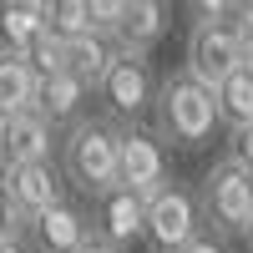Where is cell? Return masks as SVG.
<instances>
[{"mask_svg":"<svg viewBox=\"0 0 253 253\" xmlns=\"http://www.w3.org/2000/svg\"><path fill=\"white\" fill-rule=\"evenodd\" d=\"M61 172L76 193H86L91 203L101 193H112L122 182V126L107 117H81L61 137Z\"/></svg>","mask_w":253,"mask_h":253,"instance_id":"cell-1","label":"cell"},{"mask_svg":"<svg viewBox=\"0 0 253 253\" xmlns=\"http://www.w3.org/2000/svg\"><path fill=\"white\" fill-rule=\"evenodd\" d=\"M223 122L218 112V91L213 86H203L198 76H167L162 86H157V101H152V132L162 142H172L182 147V152H193V147H203L208 137H213V126Z\"/></svg>","mask_w":253,"mask_h":253,"instance_id":"cell-2","label":"cell"},{"mask_svg":"<svg viewBox=\"0 0 253 253\" xmlns=\"http://www.w3.org/2000/svg\"><path fill=\"white\" fill-rule=\"evenodd\" d=\"M198 208H203V223L218 238L248 233V223H253V167H243L233 152L218 157L198 187Z\"/></svg>","mask_w":253,"mask_h":253,"instance_id":"cell-3","label":"cell"},{"mask_svg":"<svg viewBox=\"0 0 253 253\" xmlns=\"http://www.w3.org/2000/svg\"><path fill=\"white\" fill-rule=\"evenodd\" d=\"M238 66H243V26H238V20H193V36H187V66L182 71L218 91Z\"/></svg>","mask_w":253,"mask_h":253,"instance_id":"cell-4","label":"cell"},{"mask_svg":"<svg viewBox=\"0 0 253 253\" xmlns=\"http://www.w3.org/2000/svg\"><path fill=\"white\" fill-rule=\"evenodd\" d=\"M203 228V208L182 182H167L157 198H147V248L152 253H182Z\"/></svg>","mask_w":253,"mask_h":253,"instance_id":"cell-5","label":"cell"},{"mask_svg":"<svg viewBox=\"0 0 253 253\" xmlns=\"http://www.w3.org/2000/svg\"><path fill=\"white\" fill-rule=\"evenodd\" d=\"M157 86H162V81L152 76L147 56H137V51H117V61H112V71L101 76L96 96L107 101V112H112L117 122L132 126V122H137V117L157 101Z\"/></svg>","mask_w":253,"mask_h":253,"instance_id":"cell-6","label":"cell"},{"mask_svg":"<svg viewBox=\"0 0 253 253\" xmlns=\"http://www.w3.org/2000/svg\"><path fill=\"white\" fill-rule=\"evenodd\" d=\"M172 182L167 177V157H162V137L142 132V126H122V187H132L142 198H157L162 187Z\"/></svg>","mask_w":253,"mask_h":253,"instance_id":"cell-7","label":"cell"},{"mask_svg":"<svg viewBox=\"0 0 253 253\" xmlns=\"http://www.w3.org/2000/svg\"><path fill=\"white\" fill-rule=\"evenodd\" d=\"M61 152V137H56V122L46 112H20L5 126V147H0V162L20 167V162H56Z\"/></svg>","mask_w":253,"mask_h":253,"instance_id":"cell-8","label":"cell"},{"mask_svg":"<svg viewBox=\"0 0 253 253\" xmlns=\"http://www.w3.org/2000/svg\"><path fill=\"white\" fill-rule=\"evenodd\" d=\"M96 233L112 238L117 248L147 238V198L132 193V187H122V182L112 187V193H101L96 198Z\"/></svg>","mask_w":253,"mask_h":253,"instance_id":"cell-9","label":"cell"},{"mask_svg":"<svg viewBox=\"0 0 253 253\" xmlns=\"http://www.w3.org/2000/svg\"><path fill=\"white\" fill-rule=\"evenodd\" d=\"M5 182H10L15 203L31 213V223H36L41 213H51L56 203H66V182H61L56 162H20V167H5Z\"/></svg>","mask_w":253,"mask_h":253,"instance_id":"cell-10","label":"cell"},{"mask_svg":"<svg viewBox=\"0 0 253 253\" xmlns=\"http://www.w3.org/2000/svg\"><path fill=\"white\" fill-rule=\"evenodd\" d=\"M41 76L31 51H10L0 46V112L5 117H20V112H36L41 107Z\"/></svg>","mask_w":253,"mask_h":253,"instance_id":"cell-11","label":"cell"},{"mask_svg":"<svg viewBox=\"0 0 253 253\" xmlns=\"http://www.w3.org/2000/svg\"><path fill=\"white\" fill-rule=\"evenodd\" d=\"M31 243H36V253H81L91 243V223H86L81 208L56 203L51 213H41L31 223Z\"/></svg>","mask_w":253,"mask_h":253,"instance_id":"cell-12","label":"cell"},{"mask_svg":"<svg viewBox=\"0 0 253 253\" xmlns=\"http://www.w3.org/2000/svg\"><path fill=\"white\" fill-rule=\"evenodd\" d=\"M167 20H172V5H167V0H126V15H122V31H117V51L147 56L167 36Z\"/></svg>","mask_w":253,"mask_h":253,"instance_id":"cell-13","label":"cell"},{"mask_svg":"<svg viewBox=\"0 0 253 253\" xmlns=\"http://www.w3.org/2000/svg\"><path fill=\"white\" fill-rule=\"evenodd\" d=\"M96 86H91V81H81L76 71H56V76H46V81H41V107L36 112H46L56 126L61 122H81V107H86V96H91Z\"/></svg>","mask_w":253,"mask_h":253,"instance_id":"cell-14","label":"cell"},{"mask_svg":"<svg viewBox=\"0 0 253 253\" xmlns=\"http://www.w3.org/2000/svg\"><path fill=\"white\" fill-rule=\"evenodd\" d=\"M46 31V15H41V0H0V46L10 51H31Z\"/></svg>","mask_w":253,"mask_h":253,"instance_id":"cell-15","label":"cell"},{"mask_svg":"<svg viewBox=\"0 0 253 253\" xmlns=\"http://www.w3.org/2000/svg\"><path fill=\"white\" fill-rule=\"evenodd\" d=\"M112 61H117V41L96 36V31L66 41V71H76L81 81H91V86H101V76L112 71Z\"/></svg>","mask_w":253,"mask_h":253,"instance_id":"cell-16","label":"cell"},{"mask_svg":"<svg viewBox=\"0 0 253 253\" xmlns=\"http://www.w3.org/2000/svg\"><path fill=\"white\" fill-rule=\"evenodd\" d=\"M218 112H223V122L233 126V132L253 122V71L238 66V71L218 86Z\"/></svg>","mask_w":253,"mask_h":253,"instance_id":"cell-17","label":"cell"},{"mask_svg":"<svg viewBox=\"0 0 253 253\" xmlns=\"http://www.w3.org/2000/svg\"><path fill=\"white\" fill-rule=\"evenodd\" d=\"M41 15H46V31L61 41H76L91 31V15H86V0H41Z\"/></svg>","mask_w":253,"mask_h":253,"instance_id":"cell-18","label":"cell"},{"mask_svg":"<svg viewBox=\"0 0 253 253\" xmlns=\"http://www.w3.org/2000/svg\"><path fill=\"white\" fill-rule=\"evenodd\" d=\"M31 238V213L15 203L10 182L0 177V243H26Z\"/></svg>","mask_w":253,"mask_h":253,"instance_id":"cell-19","label":"cell"},{"mask_svg":"<svg viewBox=\"0 0 253 253\" xmlns=\"http://www.w3.org/2000/svg\"><path fill=\"white\" fill-rule=\"evenodd\" d=\"M86 15H91V31L117 41L122 31V15H126V0H86Z\"/></svg>","mask_w":253,"mask_h":253,"instance_id":"cell-20","label":"cell"},{"mask_svg":"<svg viewBox=\"0 0 253 253\" xmlns=\"http://www.w3.org/2000/svg\"><path fill=\"white\" fill-rule=\"evenodd\" d=\"M31 61H36V71H41V76L66 71V41H61V36H41L36 46H31Z\"/></svg>","mask_w":253,"mask_h":253,"instance_id":"cell-21","label":"cell"},{"mask_svg":"<svg viewBox=\"0 0 253 253\" xmlns=\"http://www.w3.org/2000/svg\"><path fill=\"white\" fill-rule=\"evenodd\" d=\"M187 10H193V20H228L238 15V0H187Z\"/></svg>","mask_w":253,"mask_h":253,"instance_id":"cell-22","label":"cell"},{"mask_svg":"<svg viewBox=\"0 0 253 253\" xmlns=\"http://www.w3.org/2000/svg\"><path fill=\"white\" fill-rule=\"evenodd\" d=\"M233 157H238L243 167H253V122L233 132Z\"/></svg>","mask_w":253,"mask_h":253,"instance_id":"cell-23","label":"cell"},{"mask_svg":"<svg viewBox=\"0 0 253 253\" xmlns=\"http://www.w3.org/2000/svg\"><path fill=\"white\" fill-rule=\"evenodd\" d=\"M182 253H223V238H218V233H198Z\"/></svg>","mask_w":253,"mask_h":253,"instance_id":"cell-24","label":"cell"},{"mask_svg":"<svg viewBox=\"0 0 253 253\" xmlns=\"http://www.w3.org/2000/svg\"><path fill=\"white\" fill-rule=\"evenodd\" d=\"M81 253H122V248H117L112 238H101V233H91V243H86V248H81Z\"/></svg>","mask_w":253,"mask_h":253,"instance_id":"cell-25","label":"cell"},{"mask_svg":"<svg viewBox=\"0 0 253 253\" xmlns=\"http://www.w3.org/2000/svg\"><path fill=\"white\" fill-rule=\"evenodd\" d=\"M243 26V20H238ZM243 71H253V26H243Z\"/></svg>","mask_w":253,"mask_h":253,"instance_id":"cell-26","label":"cell"},{"mask_svg":"<svg viewBox=\"0 0 253 253\" xmlns=\"http://www.w3.org/2000/svg\"><path fill=\"white\" fill-rule=\"evenodd\" d=\"M238 20H243V26H253V0H238Z\"/></svg>","mask_w":253,"mask_h":253,"instance_id":"cell-27","label":"cell"},{"mask_svg":"<svg viewBox=\"0 0 253 253\" xmlns=\"http://www.w3.org/2000/svg\"><path fill=\"white\" fill-rule=\"evenodd\" d=\"M0 253H31L26 243H0Z\"/></svg>","mask_w":253,"mask_h":253,"instance_id":"cell-28","label":"cell"},{"mask_svg":"<svg viewBox=\"0 0 253 253\" xmlns=\"http://www.w3.org/2000/svg\"><path fill=\"white\" fill-rule=\"evenodd\" d=\"M5 126H10V117H5V112H0V147H5Z\"/></svg>","mask_w":253,"mask_h":253,"instance_id":"cell-29","label":"cell"},{"mask_svg":"<svg viewBox=\"0 0 253 253\" xmlns=\"http://www.w3.org/2000/svg\"><path fill=\"white\" fill-rule=\"evenodd\" d=\"M243 238H248V248H253V223H248V233H243Z\"/></svg>","mask_w":253,"mask_h":253,"instance_id":"cell-30","label":"cell"}]
</instances>
